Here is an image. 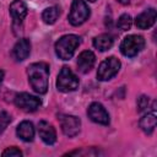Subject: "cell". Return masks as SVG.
Here are the masks:
<instances>
[{
	"instance_id": "obj_2",
	"label": "cell",
	"mask_w": 157,
	"mask_h": 157,
	"mask_svg": "<svg viewBox=\"0 0 157 157\" xmlns=\"http://www.w3.org/2000/svg\"><path fill=\"white\" fill-rule=\"evenodd\" d=\"M80 43H81V39L78 36H75V34L63 36L55 43V53L61 60H69L72 58Z\"/></svg>"
},
{
	"instance_id": "obj_25",
	"label": "cell",
	"mask_w": 157,
	"mask_h": 157,
	"mask_svg": "<svg viewBox=\"0 0 157 157\" xmlns=\"http://www.w3.org/2000/svg\"><path fill=\"white\" fill-rule=\"evenodd\" d=\"M88 1H91V2H94V1H96V0H88Z\"/></svg>"
},
{
	"instance_id": "obj_7",
	"label": "cell",
	"mask_w": 157,
	"mask_h": 157,
	"mask_svg": "<svg viewBox=\"0 0 157 157\" xmlns=\"http://www.w3.org/2000/svg\"><path fill=\"white\" fill-rule=\"evenodd\" d=\"M59 121H60V126L63 132L69 136V137H74L80 132L81 129V120L75 117V115H67V114H60L59 115Z\"/></svg>"
},
{
	"instance_id": "obj_6",
	"label": "cell",
	"mask_w": 157,
	"mask_h": 157,
	"mask_svg": "<svg viewBox=\"0 0 157 157\" xmlns=\"http://www.w3.org/2000/svg\"><path fill=\"white\" fill-rule=\"evenodd\" d=\"M120 69V61L115 56H109L104 59L97 70V77L99 81H108L114 77Z\"/></svg>"
},
{
	"instance_id": "obj_24",
	"label": "cell",
	"mask_w": 157,
	"mask_h": 157,
	"mask_svg": "<svg viewBox=\"0 0 157 157\" xmlns=\"http://www.w3.org/2000/svg\"><path fill=\"white\" fill-rule=\"evenodd\" d=\"M2 80H4V71L0 70V83L2 82Z\"/></svg>"
},
{
	"instance_id": "obj_11",
	"label": "cell",
	"mask_w": 157,
	"mask_h": 157,
	"mask_svg": "<svg viewBox=\"0 0 157 157\" xmlns=\"http://www.w3.org/2000/svg\"><path fill=\"white\" fill-rule=\"evenodd\" d=\"M156 17H157V12L153 7L145 10L144 12H141L136 20H135V25L137 28L140 29H147L151 26H153V23L156 22Z\"/></svg>"
},
{
	"instance_id": "obj_8",
	"label": "cell",
	"mask_w": 157,
	"mask_h": 157,
	"mask_svg": "<svg viewBox=\"0 0 157 157\" xmlns=\"http://www.w3.org/2000/svg\"><path fill=\"white\" fill-rule=\"evenodd\" d=\"M40 99L36 96H32L29 93H26V92H22V93H18L16 94L15 97V104L25 110V112H34L39 108L40 105Z\"/></svg>"
},
{
	"instance_id": "obj_13",
	"label": "cell",
	"mask_w": 157,
	"mask_h": 157,
	"mask_svg": "<svg viewBox=\"0 0 157 157\" xmlns=\"http://www.w3.org/2000/svg\"><path fill=\"white\" fill-rule=\"evenodd\" d=\"M96 61V56L91 50L82 52L77 58V67L82 74H87L91 71Z\"/></svg>"
},
{
	"instance_id": "obj_22",
	"label": "cell",
	"mask_w": 157,
	"mask_h": 157,
	"mask_svg": "<svg viewBox=\"0 0 157 157\" xmlns=\"http://www.w3.org/2000/svg\"><path fill=\"white\" fill-rule=\"evenodd\" d=\"M2 156H10V157H21L22 152L17 148V147H9L2 152Z\"/></svg>"
},
{
	"instance_id": "obj_14",
	"label": "cell",
	"mask_w": 157,
	"mask_h": 157,
	"mask_svg": "<svg viewBox=\"0 0 157 157\" xmlns=\"http://www.w3.org/2000/svg\"><path fill=\"white\" fill-rule=\"evenodd\" d=\"M10 13L15 23H21L27 15V6L22 0H13L10 5Z\"/></svg>"
},
{
	"instance_id": "obj_23",
	"label": "cell",
	"mask_w": 157,
	"mask_h": 157,
	"mask_svg": "<svg viewBox=\"0 0 157 157\" xmlns=\"http://www.w3.org/2000/svg\"><path fill=\"white\" fill-rule=\"evenodd\" d=\"M120 4H123V5H128V4H130L131 2V0H118Z\"/></svg>"
},
{
	"instance_id": "obj_12",
	"label": "cell",
	"mask_w": 157,
	"mask_h": 157,
	"mask_svg": "<svg viewBox=\"0 0 157 157\" xmlns=\"http://www.w3.org/2000/svg\"><path fill=\"white\" fill-rule=\"evenodd\" d=\"M29 52H31V42L27 38H22L15 44L12 49V56L17 61H23L29 55Z\"/></svg>"
},
{
	"instance_id": "obj_9",
	"label": "cell",
	"mask_w": 157,
	"mask_h": 157,
	"mask_svg": "<svg viewBox=\"0 0 157 157\" xmlns=\"http://www.w3.org/2000/svg\"><path fill=\"white\" fill-rule=\"evenodd\" d=\"M87 115L94 123H98L102 125L109 124V114L105 110V108L98 102H93L90 104V107L87 109Z\"/></svg>"
},
{
	"instance_id": "obj_5",
	"label": "cell",
	"mask_w": 157,
	"mask_h": 157,
	"mask_svg": "<svg viewBox=\"0 0 157 157\" xmlns=\"http://www.w3.org/2000/svg\"><path fill=\"white\" fill-rule=\"evenodd\" d=\"M145 47V39L137 34H130L125 37L120 44V52L123 55L132 58L137 55Z\"/></svg>"
},
{
	"instance_id": "obj_10",
	"label": "cell",
	"mask_w": 157,
	"mask_h": 157,
	"mask_svg": "<svg viewBox=\"0 0 157 157\" xmlns=\"http://www.w3.org/2000/svg\"><path fill=\"white\" fill-rule=\"evenodd\" d=\"M38 132L40 139L47 145H53L56 141V131L53 128L52 124H49L45 120H40L38 123Z\"/></svg>"
},
{
	"instance_id": "obj_16",
	"label": "cell",
	"mask_w": 157,
	"mask_h": 157,
	"mask_svg": "<svg viewBox=\"0 0 157 157\" xmlns=\"http://www.w3.org/2000/svg\"><path fill=\"white\" fill-rule=\"evenodd\" d=\"M156 124H157V118H156L155 112L147 113V114H145L140 119V128H141V130L145 134H148V135L153 132V130L156 128Z\"/></svg>"
},
{
	"instance_id": "obj_21",
	"label": "cell",
	"mask_w": 157,
	"mask_h": 157,
	"mask_svg": "<svg viewBox=\"0 0 157 157\" xmlns=\"http://www.w3.org/2000/svg\"><path fill=\"white\" fill-rule=\"evenodd\" d=\"M148 105H150V98L147 96H140V98L137 99V110L144 112L148 108Z\"/></svg>"
},
{
	"instance_id": "obj_20",
	"label": "cell",
	"mask_w": 157,
	"mask_h": 157,
	"mask_svg": "<svg viewBox=\"0 0 157 157\" xmlns=\"http://www.w3.org/2000/svg\"><path fill=\"white\" fill-rule=\"evenodd\" d=\"M10 121H11L10 114L7 112H0V132H2L7 128Z\"/></svg>"
},
{
	"instance_id": "obj_15",
	"label": "cell",
	"mask_w": 157,
	"mask_h": 157,
	"mask_svg": "<svg viewBox=\"0 0 157 157\" xmlns=\"http://www.w3.org/2000/svg\"><path fill=\"white\" fill-rule=\"evenodd\" d=\"M16 134L21 140L29 142L34 139V126L31 121L25 120V121L18 124V126L16 129Z\"/></svg>"
},
{
	"instance_id": "obj_3",
	"label": "cell",
	"mask_w": 157,
	"mask_h": 157,
	"mask_svg": "<svg viewBox=\"0 0 157 157\" xmlns=\"http://www.w3.org/2000/svg\"><path fill=\"white\" fill-rule=\"evenodd\" d=\"M80 85V81L77 78V76L71 71L70 67L64 66L56 78V87L59 91L61 92H72L75 90H77Z\"/></svg>"
},
{
	"instance_id": "obj_18",
	"label": "cell",
	"mask_w": 157,
	"mask_h": 157,
	"mask_svg": "<svg viewBox=\"0 0 157 157\" xmlns=\"http://www.w3.org/2000/svg\"><path fill=\"white\" fill-rule=\"evenodd\" d=\"M60 15V10L58 6H50V7H47L43 13H42V18L43 21L47 23V25H53L56 22L58 17Z\"/></svg>"
},
{
	"instance_id": "obj_17",
	"label": "cell",
	"mask_w": 157,
	"mask_h": 157,
	"mask_svg": "<svg viewBox=\"0 0 157 157\" xmlns=\"http://www.w3.org/2000/svg\"><path fill=\"white\" fill-rule=\"evenodd\" d=\"M114 43V39L110 34L108 33H103V34H99L94 39H93V47L96 49H98L99 52H105V50H109L112 48Z\"/></svg>"
},
{
	"instance_id": "obj_19",
	"label": "cell",
	"mask_w": 157,
	"mask_h": 157,
	"mask_svg": "<svg viewBox=\"0 0 157 157\" xmlns=\"http://www.w3.org/2000/svg\"><path fill=\"white\" fill-rule=\"evenodd\" d=\"M118 27L121 29V31H128L131 28V25H132V18L130 15L128 13H123L119 18H118V22H117Z\"/></svg>"
},
{
	"instance_id": "obj_4",
	"label": "cell",
	"mask_w": 157,
	"mask_h": 157,
	"mask_svg": "<svg viewBox=\"0 0 157 157\" xmlns=\"http://www.w3.org/2000/svg\"><path fill=\"white\" fill-rule=\"evenodd\" d=\"M90 7L83 0H74L67 18L72 26H80L90 17Z\"/></svg>"
},
{
	"instance_id": "obj_1",
	"label": "cell",
	"mask_w": 157,
	"mask_h": 157,
	"mask_svg": "<svg viewBox=\"0 0 157 157\" xmlns=\"http://www.w3.org/2000/svg\"><path fill=\"white\" fill-rule=\"evenodd\" d=\"M28 81L31 87L39 94H44L48 91V78H49V65L47 63H34L27 69Z\"/></svg>"
}]
</instances>
